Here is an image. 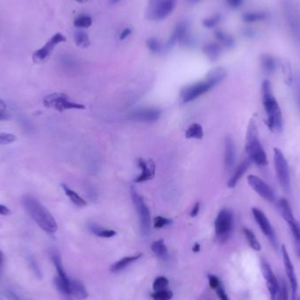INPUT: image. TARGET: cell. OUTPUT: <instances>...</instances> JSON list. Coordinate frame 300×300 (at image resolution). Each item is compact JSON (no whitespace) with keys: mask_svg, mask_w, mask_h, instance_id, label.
Returning a JSON list of instances; mask_svg holds the SVG:
<instances>
[{"mask_svg":"<svg viewBox=\"0 0 300 300\" xmlns=\"http://www.w3.org/2000/svg\"><path fill=\"white\" fill-rule=\"evenodd\" d=\"M26 211L30 217L45 233L53 235L57 233L58 226L50 211L40 202L38 199L31 195H26L22 200Z\"/></svg>","mask_w":300,"mask_h":300,"instance_id":"1","label":"cell"},{"mask_svg":"<svg viewBox=\"0 0 300 300\" xmlns=\"http://www.w3.org/2000/svg\"><path fill=\"white\" fill-rule=\"evenodd\" d=\"M262 104L266 113V123L268 128L274 133H279L283 129V115L279 104L273 95L271 83L264 81L261 85Z\"/></svg>","mask_w":300,"mask_h":300,"instance_id":"2","label":"cell"},{"mask_svg":"<svg viewBox=\"0 0 300 300\" xmlns=\"http://www.w3.org/2000/svg\"><path fill=\"white\" fill-rule=\"evenodd\" d=\"M226 72L225 68H214L209 73L205 80L184 87L181 92L182 100L184 103L193 101L218 85L224 78H226Z\"/></svg>","mask_w":300,"mask_h":300,"instance_id":"3","label":"cell"},{"mask_svg":"<svg viewBox=\"0 0 300 300\" xmlns=\"http://www.w3.org/2000/svg\"><path fill=\"white\" fill-rule=\"evenodd\" d=\"M245 149L250 162H253L257 166L267 165V155L259 140L258 128L254 119H250L248 126Z\"/></svg>","mask_w":300,"mask_h":300,"instance_id":"4","label":"cell"},{"mask_svg":"<svg viewBox=\"0 0 300 300\" xmlns=\"http://www.w3.org/2000/svg\"><path fill=\"white\" fill-rule=\"evenodd\" d=\"M278 209L280 214L288 224L291 235L294 241L295 250L297 258L300 260V223L297 222L293 215L291 205L286 199H281L278 201Z\"/></svg>","mask_w":300,"mask_h":300,"instance_id":"5","label":"cell"},{"mask_svg":"<svg viewBox=\"0 0 300 300\" xmlns=\"http://www.w3.org/2000/svg\"><path fill=\"white\" fill-rule=\"evenodd\" d=\"M43 104L45 107L63 112L66 110H84L85 107L82 104H78L72 101L70 98L65 93L55 92L49 95L46 96L43 98Z\"/></svg>","mask_w":300,"mask_h":300,"instance_id":"6","label":"cell"},{"mask_svg":"<svg viewBox=\"0 0 300 300\" xmlns=\"http://www.w3.org/2000/svg\"><path fill=\"white\" fill-rule=\"evenodd\" d=\"M130 193L140 219V231L143 235H149L151 228V215L149 208L134 186L131 187Z\"/></svg>","mask_w":300,"mask_h":300,"instance_id":"7","label":"cell"},{"mask_svg":"<svg viewBox=\"0 0 300 300\" xmlns=\"http://www.w3.org/2000/svg\"><path fill=\"white\" fill-rule=\"evenodd\" d=\"M215 235L220 242H226L234 228V215L228 209H222L215 220Z\"/></svg>","mask_w":300,"mask_h":300,"instance_id":"8","label":"cell"},{"mask_svg":"<svg viewBox=\"0 0 300 300\" xmlns=\"http://www.w3.org/2000/svg\"><path fill=\"white\" fill-rule=\"evenodd\" d=\"M274 163L276 169V178L283 190L286 193L291 191V177L288 164L285 155L279 149H274Z\"/></svg>","mask_w":300,"mask_h":300,"instance_id":"9","label":"cell"},{"mask_svg":"<svg viewBox=\"0 0 300 300\" xmlns=\"http://www.w3.org/2000/svg\"><path fill=\"white\" fill-rule=\"evenodd\" d=\"M252 214L256 223L260 226L261 232L263 233V235L269 239V241H271V245L273 246L274 249L276 251H278V243H277V240H276V234H275L273 227L271 226L270 220H268L267 216L265 215L263 211H261L260 209L256 208V207L252 208Z\"/></svg>","mask_w":300,"mask_h":300,"instance_id":"10","label":"cell"},{"mask_svg":"<svg viewBox=\"0 0 300 300\" xmlns=\"http://www.w3.org/2000/svg\"><path fill=\"white\" fill-rule=\"evenodd\" d=\"M64 42H66L65 36L62 33H56L55 36L51 37L50 39L48 40L47 43L42 48H39L38 50H36L33 54L32 59H33V63H43L45 60L50 56L51 53L53 52L54 48L57 47V45Z\"/></svg>","mask_w":300,"mask_h":300,"instance_id":"11","label":"cell"},{"mask_svg":"<svg viewBox=\"0 0 300 300\" xmlns=\"http://www.w3.org/2000/svg\"><path fill=\"white\" fill-rule=\"evenodd\" d=\"M281 252H282L283 261H284L286 273L287 275V277H288L289 283H290L291 300H297L298 285H297V276H296V272H295L294 266L291 262L288 251L286 250L285 245H282Z\"/></svg>","mask_w":300,"mask_h":300,"instance_id":"12","label":"cell"},{"mask_svg":"<svg viewBox=\"0 0 300 300\" xmlns=\"http://www.w3.org/2000/svg\"><path fill=\"white\" fill-rule=\"evenodd\" d=\"M248 183L250 185V187L258 194L259 196L262 199L273 203L276 199V196L274 193L273 190L271 189L263 180H261L257 175H250L248 177Z\"/></svg>","mask_w":300,"mask_h":300,"instance_id":"13","label":"cell"},{"mask_svg":"<svg viewBox=\"0 0 300 300\" xmlns=\"http://www.w3.org/2000/svg\"><path fill=\"white\" fill-rule=\"evenodd\" d=\"M261 272H262L263 277L266 281L268 291L271 295V300H278L280 288L278 280L276 279V276L274 275L271 266L268 264L266 261H261Z\"/></svg>","mask_w":300,"mask_h":300,"instance_id":"14","label":"cell"},{"mask_svg":"<svg viewBox=\"0 0 300 300\" xmlns=\"http://www.w3.org/2000/svg\"><path fill=\"white\" fill-rule=\"evenodd\" d=\"M138 164L142 170L140 175L134 179V183H143L154 179L155 175V164L152 159L146 160L140 157L138 159Z\"/></svg>","mask_w":300,"mask_h":300,"instance_id":"15","label":"cell"},{"mask_svg":"<svg viewBox=\"0 0 300 300\" xmlns=\"http://www.w3.org/2000/svg\"><path fill=\"white\" fill-rule=\"evenodd\" d=\"M161 116V111L156 108H143L130 114V119L140 122L156 121Z\"/></svg>","mask_w":300,"mask_h":300,"instance_id":"16","label":"cell"},{"mask_svg":"<svg viewBox=\"0 0 300 300\" xmlns=\"http://www.w3.org/2000/svg\"><path fill=\"white\" fill-rule=\"evenodd\" d=\"M178 0H163L156 7L155 10L152 12L149 17L154 20L162 21L166 19L169 15L175 9V5H177Z\"/></svg>","mask_w":300,"mask_h":300,"instance_id":"17","label":"cell"},{"mask_svg":"<svg viewBox=\"0 0 300 300\" xmlns=\"http://www.w3.org/2000/svg\"><path fill=\"white\" fill-rule=\"evenodd\" d=\"M188 30H189V26H188L187 22L185 21H181L179 22V24L177 25L174 32L170 36L169 42L167 43V48H172L173 46L178 42H184L187 40Z\"/></svg>","mask_w":300,"mask_h":300,"instance_id":"18","label":"cell"},{"mask_svg":"<svg viewBox=\"0 0 300 300\" xmlns=\"http://www.w3.org/2000/svg\"><path fill=\"white\" fill-rule=\"evenodd\" d=\"M68 294L78 300L86 299L88 297V291L83 283L79 280L72 278H69L68 283Z\"/></svg>","mask_w":300,"mask_h":300,"instance_id":"19","label":"cell"},{"mask_svg":"<svg viewBox=\"0 0 300 300\" xmlns=\"http://www.w3.org/2000/svg\"><path fill=\"white\" fill-rule=\"evenodd\" d=\"M224 163L226 170H232L235 164V145L231 137H226Z\"/></svg>","mask_w":300,"mask_h":300,"instance_id":"20","label":"cell"},{"mask_svg":"<svg viewBox=\"0 0 300 300\" xmlns=\"http://www.w3.org/2000/svg\"><path fill=\"white\" fill-rule=\"evenodd\" d=\"M250 163L251 162L250 160H245L237 167V169L235 170V172H234L231 179H229L228 183H227L229 188L235 187V185L238 184V182L240 181V179L242 178V175L247 171L249 167H250Z\"/></svg>","mask_w":300,"mask_h":300,"instance_id":"21","label":"cell"},{"mask_svg":"<svg viewBox=\"0 0 300 300\" xmlns=\"http://www.w3.org/2000/svg\"><path fill=\"white\" fill-rule=\"evenodd\" d=\"M142 256H143L142 254H138V255H135V256H126V257H123V258L120 259V260L116 261L115 263H113V264L111 266V272H113V273H117V272L121 271L122 270H124L125 268L128 267V265L131 264L132 262H134V261H137L138 259H140V257H142Z\"/></svg>","mask_w":300,"mask_h":300,"instance_id":"22","label":"cell"},{"mask_svg":"<svg viewBox=\"0 0 300 300\" xmlns=\"http://www.w3.org/2000/svg\"><path fill=\"white\" fill-rule=\"evenodd\" d=\"M90 231L98 237L112 238L116 235V232L113 229L104 228L103 226H98L94 223H91L88 226Z\"/></svg>","mask_w":300,"mask_h":300,"instance_id":"23","label":"cell"},{"mask_svg":"<svg viewBox=\"0 0 300 300\" xmlns=\"http://www.w3.org/2000/svg\"><path fill=\"white\" fill-rule=\"evenodd\" d=\"M62 188H63L64 192H65L69 200L75 205H77L78 207H83V206H85L87 205L86 201L82 197L79 196L75 190L68 187L66 184H62Z\"/></svg>","mask_w":300,"mask_h":300,"instance_id":"24","label":"cell"},{"mask_svg":"<svg viewBox=\"0 0 300 300\" xmlns=\"http://www.w3.org/2000/svg\"><path fill=\"white\" fill-rule=\"evenodd\" d=\"M151 250L155 256L162 260H166L169 256L168 249H167L164 240H158V241H154L151 245Z\"/></svg>","mask_w":300,"mask_h":300,"instance_id":"25","label":"cell"},{"mask_svg":"<svg viewBox=\"0 0 300 300\" xmlns=\"http://www.w3.org/2000/svg\"><path fill=\"white\" fill-rule=\"evenodd\" d=\"M203 136H204V131H203L202 126L199 125V123L191 124L185 133V137L187 139L201 140Z\"/></svg>","mask_w":300,"mask_h":300,"instance_id":"26","label":"cell"},{"mask_svg":"<svg viewBox=\"0 0 300 300\" xmlns=\"http://www.w3.org/2000/svg\"><path fill=\"white\" fill-rule=\"evenodd\" d=\"M204 53L211 61H216L221 53L220 46L217 43H208L204 47Z\"/></svg>","mask_w":300,"mask_h":300,"instance_id":"27","label":"cell"},{"mask_svg":"<svg viewBox=\"0 0 300 300\" xmlns=\"http://www.w3.org/2000/svg\"><path fill=\"white\" fill-rule=\"evenodd\" d=\"M243 232L244 235L246 237V240H247L248 243L250 245V247L252 250H255V251H260L261 250V244L259 242L255 234L250 229L247 228V227H245L243 229Z\"/></svg>","mask_w":300,"mask_h":300,"instance_id":"28","label":"cell"},{"mask_svg":"<svg viewBox=\"0 0 300 300\" xmlns=\"http://www.w3.org/2000/svg\"><path fill=\"white\" fill-rule=\"evenodd\" d=\"M261 66L266 73L271 74L276 69V60L270 55H263L261 57Z\"/></svg>","mask_w":300,"mask_h":300,"instance_id":"29","label":"cell"},{"mask_svg":"<svg viewBox=\"0 0 300 300\" xmlns=\"http://www.w3.org/2000/svg\"><path fill=\"white\" fill-rule=\"evenodd\" d=\"M268 18L266 12H250L243 15V21L248 23H254L257 21H265Z\"/></svg>","mask_w":300,"mask_h":300,"instance_id":"30","label":"cell"},{"mask_svg":"<svg viewBox=\"0 0 300 300\" xmlns=\"http://www.w3.org/2000/svg\"><path fill=\"white\" fill-rule=\"evenodd\" d=\"M75 42L78 47L85 48L89 47L90 39L89 36H87L86 33L84 32H78L75 34Z\"/></svg>","mask_w":300,"mask_h":300,"instance_id":"31","label":"cell"},{"mask_svg":"<svg viewBox=\"0 0 300 300\" xmlns=\"http://www.w3.org/2000/svg\"><path fill=\"white\" fill-rule=\"evenodd\" d=\"M151 297L153 300H171L173 297V292L168 289L154 291L151 294Z\"/></svg>","mask_w":300,"mask_h":300,"instance_id":"32","label":"cell"},{"mask_svg":"<svg viewBox=\"0 0 300 300\" xmlns=\"http://www.w3.org/2000/svg\"><path fill=\"white\" fill-rule=\"evenodd\" d=\"M215 36L220 42H222L223 44L225 45L227 48H231L233 45L235 43V41L230 36H227L225 33H223L222 31H216L215 32Z\"/></svg>","mask_w":300,"mask_h":300,"instance_id":"33","label":"cell"},{"mask_svg":"<svg viewBox=\"0 0 300 300\" xmlns=\"http://www.w3.org/2000/svg\"><path fill=\"white\" fill-rule=\"evenodd\" d=\"M168 286H169V280L165 276H158L153 283V289L155 291L165 290Z\"/></svg>","mask_w":300,"mask_h":300,"instance_id":"34","label":"cell"},{"mask_svg":"<svg viewBox=\"0 0 300 300\" xmlns=\"http://www.w3.org/2000/svg\"><path fill=\"white\" fill-rule=\"evenodd\" d=\"M147 47L152 53L154 54L159 53L163 49V46L161 44V42L154 37L147 40Z\"/></svg>","mask_w":300,"mask_h":300,"instance_id":"35","label":"cell"},{"mask_svg":"<svg viewBox=\"0 0 300 300\" xmlns=\"http://www.w3.org/2000/svg\"><path fill=\"white\" fill-rule=\"evenodd\" d=\"M17 138L14 134L0 132V145H9L15 143Z\"/></svg>","mask_w":300,"mask_h":300,"instance_id":"36","label":"cell"},{"mask_svg":"<svg viewBox=\"0 0 300 300\" xmlns=\"http://www.w3.org/2000/svg\"><path fill=\"white\" fill-rule=\"evenodd\" d=\"M92 23V18L89 16H85V15L78 17L74 21V25L77 27H89Z\"/></svg>","mask_w":300,"mask_h":300,"instance_id":"37","label":"cell"},{"mask_svg":"<svg viewBox=\"0 0 300 300\" xmlns=\"http://www.w3.org/2000/svg\"><path fill=\"white\" fill-rule=\"evenodd\" d=\"M220 20H221V17L220 14L214 15L210 18L205 19V21H203V26L207 28H211L217 26L220 23Z\"/></svg>","mask_w":300,"mask_h":300,"instance_id":"38","label":"cell"},{"mask_svg":"<svg viewBox=\"0 0 300 300\" xmlns=\"http://www.w3.org/2000/svg\"><path fill=\"white\" fill-rule=\"evenodd\" d=\"M171 223H172V220H170V219L157 216L154 220V226L155 228H163L164 226H169Z\"/></svg>","mask_w":300,"mask_h":300,"instance_id":"39","label":"cell"},{"mask_svg":"<svg viewBox=\"0 0 300 300\" xmlns=\"http://www.w3.org/2000/svg\"><path fill=\"white\" fill-rule=\"evenodd\" d=\"M279 295L278 300H289L288 288L285 280H281L280 282Z\"/></svg>","mask_w":300,"mask_h":300,"instance_id":"40","label":"cell"},{"mask_svg":"<svg viewBox=\"0 0 300 300\" xmlns=\"http://www.w3.org/2000/svg\"><path fill=\"white\" fill-rule=\"evenodd\" d=\"M9 110L6 103L0 98V120H6L10 118Z\"/></svg>","mask_w":300,"mask_h":300,"instance_id":"41","label":"cell"},{"mask_svg":"<svg viewBox=\"0 0 300 300\" xmlns=\"http://www.w3.org/2000/svg\"><path fill=\"white\" fill-rule=\"evenodd\" d=\"M6 296L10 300H29L23 295L20 294L19 292H16L13 290H7Z\"/></svg>","mask_w":300,"mask_h":300,"instance_id":"42","label":"cell"},{"mask_svg":"<svg viewBox=\"0 0 300 300\" xmlns=\"http://www.w3.org/2000/svg\"><path fill=\"white\" fill-rule=\"evenodd\" d=\"M208 281L209 286L214 290H216L221 285V282H220V280L218 278L217 276L211 275V274H208Z\"/></svg>","mask_w":300,"mask_h":300,"instance_id":"43","label":"cell"},{"mask_svg":"<svg viewBox=\"0 0 300 300\" xmlns=\"http://www.w3.org/2000/svg\"><path fill=\"white\" fill-rule=\"evenodd\" d=\"M215 291L217 292L218 297L220 298V300H229L228 296L226 294V291H225V289L223 287L222 284Z\"/></svg>","mask_w":300,"mask_h":300,"instance_id":"44","label":"cell"},{"mask_svg":"<svg viewBox=\"0 0 300 300\" xmlns=\"http://www.w3.org/2000/svg\"><path fill=\"white\" fill-rule=\"evenodd\" d=\"M295 92H296L297 104L300 109V78H297L295 80Z\"/></svg>","mask_w":300,"mask_h":300,"instance_id":"45","label":"cell"},{"mask_svg":"<svg viewBox=\"0 0 300 300\" xmlns=\"http://www.w3.org/2000/svg\"><path fill=\"white\" fill-rule=\"evenodd\" d=\"M163 0H150L149 6V15L151 14L152 12L155 10V7L162 2Z\"/></svg>","mask_w":300,"mask_h":300,"instance_id":"46","label":"cell"},{"mask_svg":"<svg viewBox=\"0 0 300 300\" xmlns=\"http://www.w3.org/2000/svg\"><path fill=\"white\" fill-rule=\"evenodd\" d=\"M199 210H200V204L198 202L194 205L193 207L191 209V211H190V217H196L197 215L199 214Z\"/></svg>","mask_w":300,"mask_h":300,"instance_id":"47","label":"cell"},{"mask_svg":"<svg viewBox=\"0 0 300 300\" xmlns=\"http://www.w3.org/2000/svg\"><path fill=\"white\" fill-rule=\"evenodd\" d=\"M232 8H238L242 4V0H226Z\"/></svg>","mask_w":300,"mask_h":300,"instance_id":"48","label":"cell"},{"mask_svg":"<svg viewBox=\"0 0 300 300\" xmlns=\"http://www.w3.org/2000/svg\"><path fill=\"white\" fill-rule=\"evenodd\" d=\"M131 33H132V30L131 28H126V29L122 31L120 36H119V40H125L127 37L130 36Z\"/></svg>","mask_w":300,"mask_h":300,"instance_id":"49","label":"cell"},{"mask_svg":"<svg viewBox=\"0 0 300 300\" xmlns=\"http://www.w3.org/2000/svg\"><path fill=\"white\" fill-rule=\"evenodd\" d=\"M10 214H11V211H10V209L7 206L0 205V214L1 215H8Z\"/></svg>","mask_w":300,"mask_h":300,"instance_id":"50","label":"cell"},{"mask_svg":"<svg viewBox=\"0 0 300 300\" xmlns=\"http://www.w3.org/2000/svg\"><path fill=\"white\" fill-rule=\"evenodd\" d=\"M192 251H193L194 253L199 252V251H200V244L198 243V242L194 244V246L192 247Z\"/></svg>","mask_w":300,"mask_h":300,"instance_id":"51","label":"cell"},{"mask_svg":"<svg viewBox=\"0 0 300 300\" xmlns=\"http://www.w3.org/2000/svg\"><path fill=\"white\" fill-rule=\"evenodd\" d=\"M4 260H5L4 253L2 252V250H0V267H3Z\"/></svg>","mask_w":300,"mask_h":300,"instance_id":"52","label":"cell"},{"mask_svg":"<svg viewBox=\"0 0 300 300\" xmlns=\"http://www.w3.org/2000/svg\"><path fill=\"white\" fill-rule=\"evenodd\" d=\"M120 0H111V4H113V5H115V4L119 3Z\"/></svg>","mask_w":300,"mask_h":300,"instance_id":"53","label":"cell"},{"mask_svg":"<svg viewBox=\"0 0 300 300\" xmlns=\"http://www.w3.org/2000/svg\"><path fill=\"white\" fill-rule=\"evenodd\" d=\"M76 1H78V2H80V3H83L84 1H86V0H76Z\"/></svg>","mask_w":300,"mask_h":300,"instance_id":"54","label":"cell"},{"mask_svg":"<svg viewBox=\"0 0 300 300\" xmlns=\"http://www.w3.org/2000/svg\"><path fill=\"white\" fill-rule=\"evenodd\" d=\"M2 268L3 267H0V275H1V271H2Z\"/></svg>","mask_w":300,"mask_h":300,"instance_id":"55","label":"cell"},{"mask_svg":"<svg viewBox=\"0 0 300 300\" xmlns=\"http://www.w3.org/2000/svg\"><path fill=\"white\" fill-rule=\"evenodd\" d=\"M298 300H300V299H298Z\"/></svg>","mask_w":300,"mask_h":300,"instance_id":"56","label":"cell"}]
</instances>
